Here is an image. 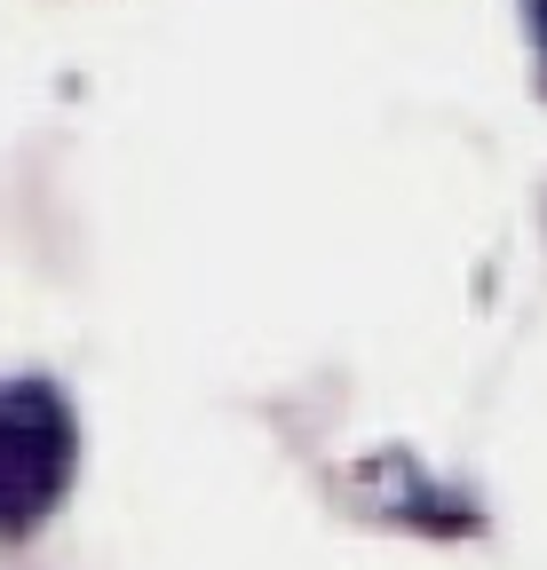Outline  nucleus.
Returning <instances> with one entry per match:
<instances>
[{
	"label": "nucleus",
	"mask_w": 547,
	"mask_h": 570,
	"mask_svg": "<svg viewBox=\"0 0 547 570\" xmlns=\"http://www.w3.org/2000/svg\"><path fill=\"white\" fill-rule=\"evenodd\" d=\"M80 475V412L56 381H0V547H25L56 523Z\"/></svg>",
	"instance_id": "f257e3e1"
},
{
	"label": "nucleus",
	"mask_w": 547,
	"mask_h": 570,
	"mask_svg": "<svg viewBox=\"0 0 547 570\" xmlns=\"http://www.w3.org/2000/svg\"><path fill=\"white\" fill-rule=\"evenodd\" d=\"M524 32H531V63H539V88H547V0H524Z\"/></svg>",
	"instance_id": "f03ea898"
}]
</instances>
